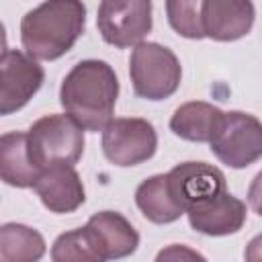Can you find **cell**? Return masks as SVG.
<instances>
[{"mask_svg":"<svg viewBox=\"0 0 262 262\" xmlns=\"http://www.w3.org/2000/svg\"><path fill=\"white\" fill-rule=\"evenodd\" d=\"M244 258H246V262H262V233L254 235L248 242Z\"/></svg>","mask_w":262,"mask_h":262,"instance_id":"cell-22","label":"cell"},{"mask_svg":"<svg viewBox=\"0 0 262 262\" xmlns=\"http://www.w3.org/2000/svg\"><path fill=\"white\" fill-rule=\"evenodd\" d=\"M154 262H207V258L188 246L172 244V246L162 248Z\"/></svg>","mask_w":262,"mask_h":262,"instance_id":"cell-20","label":"cell"},{"mask_svg":"<svg viewBox=\"0 0 262 262\" xmlns=\"http://www.w3.org/2000/svg\"><path fill=\"white\" fill-rule=\"evenodd\" d=\"M248 203H250L252 211L262 217V170H260V172L254 176V180L250 182V188H248Z\"/></svg>","mask_w":262,"mask_h":262,"instance_id":"cell-21","label":"cell"},{"mask_svg":"<svg viewBox=\"0 0 262 262\" xmlns=\"http://www.w3.org/2000/svg\"><path fill=\"white\" fill-rule=\"evenodd\" d=\"M129 76L137 96L147 100H164L178 90L182 68L178 57L168 47L143 41L131 51Z\"/></svg>","mask_w":262,"mask_h":262,"instance_id":"cell-4","label":"cell"},{"mask_svg":"<svg viewBox=\"0 0 262 262\" xmlns=\"http://www.w3.org/2000/svg\"><path fill=\"white\" fill-rule=\"evenodd\" d=\"M135 203L141 215L158 225L174 223L176 219H180V215H184L182 207L172 196L166 174H156L145 178L135 190Z\"/></svg>","mask_w":262,"mask_h":262,"instance_id":"cell-16","label":"cell"},{"mask_svg":"<svg viewBox=\"0 0 262 262\" xmlns=\"http://www.w3.org/2000/svg\"><path fill=\"white\" fill-rule=\"evenodd\" d=\"M254 4L248 0H203V33L213 41H237L254 25Z\"/></svg>","mask_w":262,"mask_h":262,"instance_id":"cell-10","label":"cell"},{"mask_svg":"<svg viewBox=\"0 0 262 262\" xmlns=\"http://www.w3.org/2000/svg\"><path fill=\"white\" fill-rule=\"evenodd\" d=\"M84 227L106 260L127 258L139 246V233L117 211H100L92 215Z\"/></svg>","mask_w":262,"mask_h":262,"instance_id":"cell-13","label":"cell"},{"mask_svg":"<svg viewBox=\"0 0 262 262\" xmlns=\"http://www.w3.org/2000/svg\"><path fill=\"white\" fill-rule=\"evenodd\" d=\"M47 246L43 235L23 223L0 227V262H39Z\"/></svg>","mask_w":262,"mask_h":262,"instance_id":"cell-17","label":"cell"},{"mask_svg":"<svg viewBox=\"0 0 262 262\" xmlns=\"http://www.w3.org/2000/svg\"><path fill=\"white\" fill-rule=\"evenodd\" d=\"M86 6L78 0H49L20 20V43L29 57L53 61L68 53L84 33Z\"/></svg>","mask_w":262,"mask_h":262,"instance_id":"cell-2","label":"cell"},{"mask_svg":"<svg viewBox=\"0 0 262 262\" xmlns=\"http://www.w3.org/2000/svg\"><path fill=\"white\" fill-rule=\"evenodd\" d=\"M246 203L229 192H223L186 213L190 227L211 237L237 233L246 223Z\"/></svg>","mask_w":262,"mask_h":262,"instance_id":"cell-11","label":"cell"},{"mask_svg":"<svg viewBox=\"0 0 262 262\" xmlns=\"http://www.w3.org/2000/svg\"><path fill=\"white\" fill-rule=\"evenodd\" d=\"M211 151L229 168H246L262 158V123L248 113H223L211 141Z\"/></svg>","mask_w":262,"mask_h":262,"instance_id":"cell-5","label":"cell"},{"mask_svg":"<svg viewBox=\"0 0 262 262\" xmlns=\"http://www.w3.org/2000/svg\"><path fill=\"white\" fill-rule=\"evenodd\" d=\"M96 25L102 39L119 49L137 47L151 31V2L106 0L98 4Z\"/></svg>","mask_w":262,"mask_h":262,"instance_id":"cell-7","label":"cell"},{"mask_svg":"<svg viewBox=\"0 0 262 262\" xmlns=\"http://www.w3.org/2000/svg\"><path fill=\"white\" fill-rule=\"evenodd\" d=\"M166 176L172 196L184 213L227 192L225 174L207 162H182L174 166Z\"/></svg>","mask_w":262,"mask_h":262,"instance_id":"cell-9","label":"cell"},{"mask_svg":"<svg viewBox=\"0 0 262 262\" xmlns=\"http://www.w3.org/2000/svg\"><path fill=\"white\" fill-rule=\"evenodd\" d=\"M43 68L18 49H4L0 57V113L10 115L23 108L41 88Z\"/></svg>","mask_w":262,"mask_h":262,"instance_id":"cell-8","label":"cell"},{"mask_svg":"<svg viewBox=\"0 0 262 262\" xmlns=\"http://www.w3.org/2000/svg\"><path fill=\"white\" fill-rule=\"evenodd\" d=\"M221 117H223V111L213 106L211 102L190 100L180 104L174 111L170 119V131L186 141L209 143Z\"/></svg>","mask_w":262,"mask_h":262,"instance_id":"cell-15","label":"cell"},{"mask_svg":"<svg viewBox=\"0 0 262 262\" xmlns=\"http://www.w3.org/2000/svg\"><path fill=\"white\" fill-rule=\"evenodd\" d=\"M119 96L115 70L102 59L78 61L61 80L59 102L82 129L104 131Z\"/></svg>","mask_w":262,"mask_h":262,"instance_id":"cell-1","label":"cell"},{"mask_svg":"<svg viewBox=\"0 0 262 262\" xmlns=\"http://www.w3.org/2000/svg\"><path fill=\"white\" fill-rule=\"evenodd\" d=\"M41 170L33 164L29 154L27 133L12 131L0 137V176L6 184L16 188H35Z\"/></svg>","mask_w":262,"mask_h":262,"instance_id":"cell-14","label":"cell"},{"mask_svg":"<svg viewBox=\"0 0 262 262\" xmlns=\"http://www.w3.org/2000/svg\"><path fill=\"white\" fill-rule=\"evenodd\" d=\"M29 154L39 170L74 166L84 154V129L70 115H45L27 131Z\"/></svg>","mask_w":262,"mask_h":262,"instance_id":"cell-3","label":"cell"},{"mask_svg":"<svg viewBox=\"0 0 262 262\" xmlns=\"http://www.w3.org/2000/svg\"><path fill=\"white\" fill-rule=\"evenodd\" d=\"M170 27L186 39H203L201 0H170L166 2Z\"/></svg>","mask_w":262,"mask_h":262,"instance_id":"cell-19","label":"cell"},{"mask_svg":"<svg viewBox=\"0 0 262 262\" xmlns=\"http://www.w3.org/2000/svg\"><path fill=\"white\" fill-rule=\"evenodd\" d=\"M53 262H106L86 227L61 233L51 246Z\"/></svg>","mask_w":262,"mask_h":262,"instance_id":"cell-18","label":"cell"},{"mask_svg":"<svg viewBox=\"0 0 262 262\" xmlns=\"http://www.w3.org/2000/svg\"><path fill=\"white\" fill-rule=\"evenodd\" d=\"M156 149L158 133L147 119H113L102 131V154L115 166H137L149 160Z\"/></svg>","mask_w":262,"mask_h":262,"instance_id":"cell-6","label":"cell"},{"mask_svg":"<svg viewBox=\"0 0 262 262\" xmlns=\"http://www.w3.org/2000/svg\"><path fill=\"white\" fill-rule=\"evenodd\" d=\"M35 192L51 213H72L86 201L84 184L74 166H53L41 170Z\"/></svg>","mask_w":262,"mask_h":262,"instance_id":"cell-12","label":"cell"}]
</instances>
